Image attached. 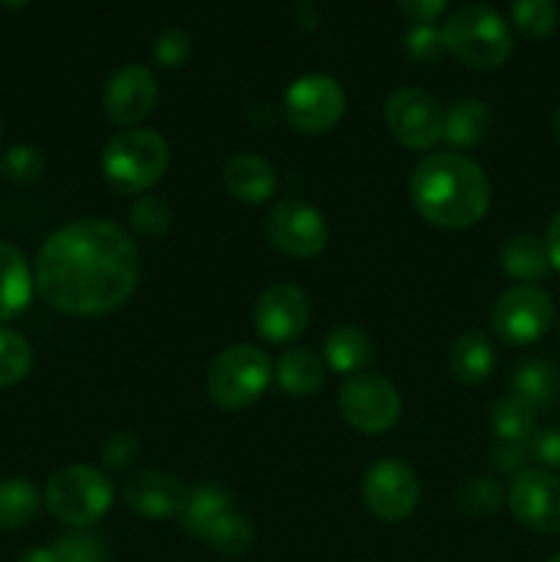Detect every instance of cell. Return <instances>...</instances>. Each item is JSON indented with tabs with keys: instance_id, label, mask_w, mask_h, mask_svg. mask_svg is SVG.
Returning <instances> with one entry per match:
<instances>
[{
	"instance_id": "1",
	"label": "cell",
	"mask_w": 560,
	"mask_h": 562,
	"mask_svg": "<svg viewBox=\"0 0 560 562\" xmlns=\"http://www.w3.org/2000/svg\"><path fill=\"white\" fill-rule=\"evenodd\" d=\"M33 283L53 311L102 316L119 311L137 289L141 252L119 225L97 217L77 220L44 241Z\"/></svg>"
},
{
	"instance_id": "2",
	"label": "cell",
	"mask_w": 560,
	"mask_h": 562,
	"mask_svg": "<svg viewBox=\"0 0 560 562\" xmlns=\"http://www.w3.org/2000/svg\"><path fill=\"white\" fill-rule=\"evenodd\" d=\"M410 195L426 223L448 231L481 223L492 203V184L478 162L464 154L437 151L415 165Z\"/></svg>"
},
{
	"instance_id": "3",
	"label": "cell",
	"mask_w": 560,
	"mask_h": 562,
	"mask_svg": "<svg viewBox=\"0 0 560 562\" xmlns=\"http://www.w3.org/2000/svg\"><path fill=\"white\" fill-rule=\"evenodd\" d=\"M445 53L470 69H500L511 58L514 38L508 25L494 9L483 3H467L456 9L443 25Z\"/></svg>"
},
{
	"instance_id": "4",
	"label": "cell",
	"mask_w": 560,
	"mask_h": 562,
	"mask_svg": "<svg viewBox=\"0 0 560 562\" xmlns=\"http://www.w3.org/2000/svg\"><path fill=\"white\" fill-rule=\"evenodd\" d=\"M170 165V148L159 132L124 130L104 146L102 176L119 195H141L157 184Z\"/></svg>"
},
{
	"instance_id": "5",
	"label": "cell",
	"mask_w": 560,
	"mask_h": 562,
	"mask_svg": "<svg viewBox=\"0 0 560 562\" xmlns=\"http://www.w3.org/2000/svg\"><path fill=\"white\" fill-rule=\"evenodd\" d=\"M272 373V362L258 346H228L209 366L206 393L220 409H247L267 393Z\"/></svg>"
},
{
	"instance_id": "6",
	"label": "cell",
	"mask_w": 560,
	"mask_h": 562,
	"mask_svg": "<svg viewBox=\"0 0 560 562\" xmlns=\"http://www.w3.org/2000/svg\"><path fill=\"white\" fill-rule=\"evenodd\" d=\"M44 505L49 514L75 530L97 525L113 505V486L99 470L86 464L64 467L44 486Z\"/></svg>"
},
{
	"instance_id": "7",
	"label": "cell",
	"mask_w": 560,
	"mask_h": 562,
	"mask_svg": "<svg viewBox=\"0 0 560 562\" xmlns=\"http://www.w3.org/2000/svg\"><path fill=\"white\" fill-rule=\"evenodd\" d=\"M555 318L552 296L533 283L514 285L492 307V329L508 346H530L549 333Z\"/></svg>"
},
{
	"instance_id": "8",
	"label": "cell",
	"mask_w": 560,
	"mask_h": 562,
	"mask_svg": "<svg viewBox=\"0 0 560 562\" xmlns=\"http://www.w3.org/2000/svg\"><path fill=\"white\" fill-rule=\"evenodd\" d=\"M340 417L360 434H384L399 423V390L377 373H355L338 393Z\"/></svg>"
},
{
	"instance_id": "9",
	"label": "cell",
	"mask_w": 560,
	"mask_h": 562,
	"mask_svg": "<svg viewBox=\"0 0 560 562\" xmlns=\"http://www.w3.org/2000/svg\"><path fill=\"white\" fill-rule=\"evenodd\" d=\"M384 124L401 146L428 151L443 140L445 113L432 93L404 86L395 88L384 102Z\"/></svg>"
},
{
	"instance_id": "10",
	"label": "cell",
	"mask_w": 560,
	"mask_h": 562,
	"mask_svg": "<svg viewBox=\"0 0 560 562\" xmlns=\"http://www.w3.org/2000/svg\"><path fill=\"white\" fill-rule=\"evenodd\" d=\"M346 110V93L329 75H305L289 86L283 97L285 121L296 132L318 135L333 130Z\"/></svg>"
},
{
	"instance_id": "11",
	"label": "cell",
	"mask_w": 560,
	"mask_h": 562,
	"mask_svg": "<svg viewBox=\"0 0 560 562\" xmlns=\"http://www.w3.org/2000/svg\"><path fill=\"white\" fill-rule=\"evenodd\" d=\"M327 236L329 231L322 212L305 201L285 198L275 203L267 217V239L283 256L316 258L327 247Z\"/></svg>"
},
{
	"instance_id": "12",
	"label": "cell",
	"mask_w": 560,
	"mask_h": 562,
	"mask_svg": "<svg viewBox=\"0 0 560 562\" xmlns=\"http://www.w3.org/2000/svg\"><path fill=\"white\" fill-rule=\"evenodd\" d=\"M362 499L377 519L390 525L410 519L421 499L415 470L399 459L377 461L362 477Z\"/></svg>"
},
{
	"instance_id": "13",
	"label": "cell",
	"mask_w": 560,
	"mask_h": 562,
	"mask_svg": "<svg viewBox=\"0 0 560 562\" xmlns=\"http://www.w3.org/2000/svg\"><path fill=\"white\" fill-rule=\"evenodd\" d=\"M514 519L538 536H560V475L547 470H522L508 492Z\"/></svg>"
},
{
	"instance_id": "14",
	"label": "cell",
	"mask_w": 560,
	"mask_h": 562,
	"mask_svg": "<svg viewBox=\"0 0 560 562\" xmlns=\"http://www.w3.org/2000/svg\"><path fill=\"white\" fill-rule=\"evenodd\" d=\"M311 322L307 294L291 283H275L258 296L253 324L256 333L269 344H291L300 338Z\"/></svg>"
},
{
	"instance_id": "15",
	"label": "cell",
	"mask_w": 560,
	"mask_h": 562,
	"mask_svg": "<svg viewBox=\"0 0 560 562\" xmlns=\"http://www.w3.org/2000/svg\"><path fill=\"white\" fill-rule=\"evenodd\" d=\"M157 104V77L146 66H121L113 71L102 93V108L108 119L119 126H135Z\"/></svg>"
},
{
	"instance_id": "16",
	"label": "cell",
	"mask_w": 560,
	"mask_h": 562,
	"mask_svg": "<svg viewBox=\"0 0 560 562\" xmlns=\"http://www.w3.org/2000/svg\"><path fill=\"white\" fill-rule=\"evenodd\" d=\"M190 492L176 475L163 470H143L124 486V503L146 519H170L184 510Z\"/></svg>"
},
{
	"instance_id": "17",
	"label": "cell",
	"mask_w": 560,
	"mask_h": 562,
	"mask_svg": "<svg viewBox=\"0 0 560 562\" xmlns=\"http://www.w3.org/2000/svg\"><path fill=\"white\" fill-rule=\"evenodd\" d=\"M223 181L236 201L253 203V206L269 201L275 195V190H278V176H275L272 165L250 151L234 154L225 162Z\"/></svg>"
},
{
	"instance_id": "18",
	"label": "cell",
	"mask_w": 560,
	"mask_h": 562,
	"mask_svg": "<svg viewBox=\"0 0 560 562\" xmlns=\"http://www.w3.org/2000/svg\"><path fill=\"white\" fill-rule=\"evenodd\" d=\"M33 274L25 256L9 241H0V322L20 316L33 296Z\"/></svg>"
},
{
	"instance_id": "19",
	"label": "cell",
	"mask_w": 560,
	"mask_h": 562,
	"mask_svg": "<svg viewBox=\"0 0 560 562\" xmlns=\"http://www.w3.org/2000/svg\"><path fill=\"white\" fill-rule=\"evenodd\" d=\"M448 362L450 373H453L461 384L472 387V384H481L492 376L497 355H494V346L486 335L470 329V333L459 335V338L453 340Z\"/></svg>"
},
{
	"instance_id": "20",
	"label": "cell",
	"mask_w": 560,
	"mask_h": 562,
	"mask_svg": "<svg viewBox=\"0 0 560 562\" xmlns=\"http://www.w3.org/2000/svg\"><path fill=\"white\" fill-rule=\"evenodd\" d=\"M492 126V113L481 99H459L445 113L443 140L453 148H472L483 143Z\"/></svg>"
},
{
	"instance_id": "21",
	"label": "cell",
	"mask_w": 560,
	"mask_h": 562,
	"mask_svg": "<svg viewBox=\"0 0 560 562\" xmlns=\"http://www.w3.org/2000/svg\"><path fill=\"white\" fill-rule=\"evenodd\" d=\"M275 379L289 395H316L324 384V362L307 349H285L275 366Z\"/></svg>"
},
{
	"instance_id": "22",
	"label": "cell",
	"mask_w": 560,
	"mask_h": 562,
	"mask_svg": "<svg viewBox=\"0 0 560 562\" xmlns=\"http://www.w3.org/2000/svg\"><path fill=\"white\" fill-rule=\"evenodd\" d=\"M368 360H371V338L351 324L335 327L324 340V362L329 371L355 376L368 366Z\"/></svg>"
},
{
	"instance_id": "23",
	"label": "cell",
	"mask_w": 560,
	"mask_h": 562,
	"mask_svg": "<svg viewBox=\"0 0 560 562\" xmlns=\"http://www.w3.org/2000/svg\"><path fill=\"white\" fill-rule=\"evenodd\" d=\"M492 431L500 442L525 445L536 434V406L516 393L503 395L492 404Z\"/></svg>"
},
{
	"instance_id": "24",
	"label": "cell",
	"mask_w": 560,
	"mask_h": 562,
	"mask_svg": "<svg viewBox=\"0 0 560 562\" xmlns=\"http://www.w3.org/2000/svg\"><path fill=\"white\" fill-rule=\"evenodd\" d=\"M500 261L511 278L525 280V283H536L549 272L547 247H544V239L533 234H519L505 241Z\"/></svg>"
},
{
	"instance_id": "25",
	"label": "cell",
	"mask_w": 560,
	"mask_h": 562,
	"mask_svg": "<svg viewBox=\"0 0 560 562\" xmlns=\"http://www.w3.org/2000/svg\"><path fill=\"white\" fill-rule=\"evenodd\" d=\"M44 499L25 477H9L0 483V530H22L33 525Z\"/></svg>"
},
{
	"instance_id": "26",
	"label": "cell",
	"mask_w": 560,
	"mask_h": 562,
	"mask_svg": "<svg viewBox=\"0 0 560 562\" xmlns=\"http://www.w3.org/2000/svg\"><path fill=\"white\" fill-rule=\"evenodd\" d=\"M201 541H206L214 552L228 554V558H239L256 541V530H253L250 521L242 514L234 510H223L206 530L201 532Z\"/></svg>"
},
{
	"instance_id": "27",
	"label": "cell",
	"mask_w": 560,
	"mask_h": 562,
	"mask_svg": "<svg viewBox=\"0 0 560 562\" xmlns=\"http://www.w3.org/2000/svg\"><path fill=\"white\" fill-rule=\"evenodd\" d=\"M514 393L533 406H549L558 393V368L547 360H527L511 376Z\"/></svg>"
},
{
	"instance_id": "28",
	"label": "cell",
	"mask_w": 560,
	"mask_h": 562,
	"mask_svg": "<svg viewBox=\"0 0 560 562\" xmlns=\"http://www.w3.org/2000/svg\"><path fill=\"white\" fill-rule=\"evenodd\" d=\"M228 494L217 486H198L192 488L190 497H187L184 510H181V521H184V530L190 536L201 538V532L217 519L223 510H228Z\"/></svg>"
},
{
	"instance_id": "29",
	"label": "cell",
	"mask_w": 560,
	"mask_h": 562,
	"mask_svg": "<svg viewBox=\"0 0 560 562\" xmlns=\"http://www.w3.org/2000/svg\"><path fill=\"white\" fill-rule=\"evenodd\" d=\"M511 16L522 36L538 42L558 27V3L555 0H511Z\"/></svg>"
},
{
	"instance_id": "30",
	"label": "cell",
	"mask_w": 560,
	"mask_h": 562,
	"mask_svg": "<svg viewBox=\"0 0 560 562\" xmlns=\"http://www.w3.org/2000/svg\"><path fill=\"white\" fill-rule=\"evenodd\" d=\"M33 349L20 333L0 327V387L20 384L31 373Z\"/></svg>"
},
{
	"instance_id": "31",
	"label": "cell",
	"mask_w": 560,
	"mask_h": 562,
	"mask_svg": "<svg viewBox=\"0 0 560 562\" xmlns=\"http://www.w3.org/2000/svg\"><path fill=\"white\" fill-rule=\"evenodd\" d=\"M55 562H108V547L97 532L75 530L53 543Z\"/></svg>"
},
{
	"instance_id": "32",
	"label": "cell",
	"mask_w": 560,
	"mask_h": 562,
	"mask_svg": "<svg viewBox=\"0 0 560 562\" xmlns=\"http://www.w3.org/2000/svg\"><path fill=\"white\" fill-rule=\"evenodd\" d=\"M130 223L146 239H163L170 228V206L159 195H141L132 203Z\"/></svg>"
},
{
	"instance_id": "33",
	"label": "cell",
	"mask_w": 560,
	"mask_h": 562,
	"mask_svg": "<svg viewBox=\"0 0 560 562\" xmlns=\"http://www.w3.org/2000/svg\"><path fill=\"white\" fill-rule=\"evenodd\" d=\"M503 505V488L494 477H470L459 488V508L467 516H492Z\"/></svg>"
},
{
	"instance_id": "34",
	"label": "cell",
	"mask_w": 560,
	"mask_h": 562,
	"mask_svg": "<svg viewBox=\"0 0 560 562\" xmlns=\"http://www.w3.org/2000/svg\"><path fill=\"white\" fill-rule=\"evenodd\" d=\"M44 157L36 146H11L0 157V176L11 184H33L42 179Z\"/></svg>"
},
{
	"instance_id": "35",
	"label": "cell",
	"mask_w": 560,
	"mask_h": 562,
	"mask_svg": "<svg viewBox=\"0 0 560 562\" xmlns=\"http://www.w3.org/2000/svg\"><path fill=\"white\" fill-rule=\"evenodd\" d=\"M404 49L417 64H434L445 55L443 27H437L434 22H415L404 33Z\"/></svg>"
},
{
	"instance_id": "36",
	"label": "cell",
	"mask_w": 560,
	"mask_h": 562,
	"mask_svg": "<svg viewBox=\"0 0 560 562\" xmlns=\"http://www.w3.org/2000/svg\"><path fill=\"white\" fill-rule=\"evenodd\" d=\"M137 456H141V442H137L135 434L130 431L110 434V437L99 445V459H102V464L108 467V470H126V467L135 464Z\"/></svg>"
},
{
	"instance_id": "37",
	"label": "cell",
	"mask_w": 560,
	"mask_h": 562,
	"mask_svg": "<svg viewBox=\"0 0 560 562\" xmlns=\"http://www.w3.org/2000/svg\"><path fill=\"white\" fill-rule=\"evenodd\" d=\"M192 53V38L181 27H165L157 38H154V58L168 69L184 64Z\"/></svg>"
},
{
	"instance_id": "38",
	"label": "cell",
	"mask_w": 560,
	"mask_h": 562,
	"mask_svg": "<svg viewBox=\"0 0 560 562\" xmlns=\"http://www.w3.org/2000/svg\"><path fill=\"white\" fill-rule=\"evenodd\" d=\"M527 450H530L538 464L549 467V470H560V426H549L533 434Z\"/></svg>"
},
{
	"instance_id": "39",
	"label": "cell",
	"mask_w": 560,
	"mask_h": 562,
	"mask_svg": "<svg viewBox=\"0 0 560 562\" xmlns=\"http://www.w3.org/2000/svg\"><path fill=\"white\" fill-rule=\"evenodd\" d=\"M401 14L410 16L412 25L415 22H434L445 11L448 0H395Z\"/></svg>"
},
{
	"instance_id": "40",
	"label": "cell",
	"mask_w": 560,
	"mask_h": 562,
	"mask_svg": "<svg viewBox=\"0 0 560 562\" xmlns=\"http://www.w3.org/2000/svg\"><path fill=\"white\" fill-rule=\"evenodd\" d=\"M525 445H508L500 442V448L492 450V461L494 467L505 472V475H519L522 467H525Z\"/></svg>"
},
{
	"instance_id": "41",
	"label": "cell",
	"mask_w": 560,
	"mask_h": 562,
	"mask_svg": "<svg viewBox=\"0 0 560 562\" xmlns=\"http://www.w3.org/2000/svg\"><path fill=\"white\" fill-rule=\"evenodd\" d=\"M544 247H547L549 267L560 272V212L549 220L547 236H544Z\"/></svg>"
},
{
	"instance_id": "42",
	"label": "cell",
	"mask_w": 560,
	"mask_h": 562,
	"mask_svg": "<svg viewBox=\"0 0 560 562\" xmlns=\"http://www.w3.org/2000/svg\"><path fill=\"white\" fill-rule=\"evenodd\" d=\"M16 562H55L53 547H49V549H42V547H36V549H27V552L22 554V558L16 560Z\"/></svg>"
},
{
	"instance_id": "43",
	"label": "cell",
	"mask_w": 560,
	"mask_h": 562,
	"mask_svg": "<svg viewBox=\"0 0 560 562\" xmlns=\"http://www.w3.org/2000/svg\"><path fill=\"white\" fill-rule=\"evenodd\" d=\"M27 0H0V5H5V9H22Z\"/></svg>"
},
{
	"instance_id": "44",
	"label": "cell",
	"mask_w": 560,
	"mask_h": 562,
	"mask_svg": "<svg viewBox=\"0 0 560 562\" xmlns=\"http://www.w3.org/2000/svg\"><path fill=\"white\" fill-rule=\"evenodd\" d=\"M552 132H555V137L560 140V108L555 110V115H552Z\"/></svg>"
},
{
	"instance_id": "45",
	"label": "cell",
	"mask_w": 560,
	"mask_h": 562,
	"mask_svg": "<svg viewBox=\"0 0 560 562\" xmlns=\"http://www.w3.org/2000/svg\"><path fill=\"white\" fill-rule=\"evenodd\" d=\"M547 562H560V554H555V558H549Z\"/></svg>"
},
{
	"instance_id": "46",
	"label": "cell",
	"mask_w": 560,
	"mask_h": 562,
	"mask_svg": "<svg viewBox=\"0 0 560 562\" xmlns=\"http://www.w3.org/2000/svg\"><path fill=\"white\" fill-rule=\"evenodd\" d=\"M0 137H3V121H0Z\"/></svg>"
}]
</instances>
